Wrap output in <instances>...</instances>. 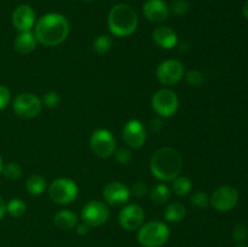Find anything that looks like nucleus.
I'll use <instances>...</instances> for the list:
<instances>
[{
	"instance_id": "obj_7",
	"label": "nucleus",
	"mask_w": 248,
	"mask_h": 247,
	"mask_svg": "<svg viewBox=\"0 0 248 247\" xmlns=\"http://www.w3.org/2000/svg\"><path fill=\"white\" fill-rule=\"evenodd\" d=\"M12 108L16 115L24 119H33L40 114L43 109V102L34 93L24 92L15 98Z\"/></svg>"
},
{
	"instance_id": "obj_37",
	"label": "nucleus",
	"mask_w": 248,
	"mask_h": 247,
	"mask_svg": "<svg viewBox=\"0 0 248 247\" xmlns=\"http://www.w3.org/2000/svg\"><path fill=\"white\" fill-rule=\"evenodd\" d=\"M242 14H244V16L248 19V0L246 2H245L244 7H242Z\"/></svg>"
},
{
	"instance_id": "obj_34",
	"label": "nucleus",
	"mask_w": 248,
	"mask_h": 247,
	"mask_svg": "<svg viewBox=\"0 0 248 247\" xmlns=\"http://www.w3.org/2000/svg\"><path fill=\"white\" fill-rule=\"evenodd\" d=\"M10 99H11V92L4 85H0V111L4 110L10 103Z\"/></svg>"
},
{
	"instance_id": "obj_2",
	"label": "nucleus",
	"mask_w": 248,
	"mask_h": 247,
	"mask_svg": "<svg viewBox=\"0 0 248 247\" xmlns=\"http://www.w3.org/2000/svg\"><path fill=\"white\" fill-rule=\"evenodd\" d=\"M183 169V159L178 150L164 147L156 150L150 160V172L156 179L162 182L173 181Z\"/></svg>"
},
{
	"instance_id": "obj_18",
	"label": "nucleus",
	"mask_w": 248,
	"mask_h": 247,
	"mask_svg": "<svg viewBox=\"0 0 248 247\" xmlns=\"http://www.w3.org/2000/svg\"><path fill=\"white\" fill-rule=\"evenodd\" d=\"M36 43H38V40H36L33 31H21L15 38L14 47L21 55H28V53L33 52L35 50Z\"/></svg>"
},
{
	"instance_id": "obj_31",
	"label": "nucleus",
	"mask_w": 248,
	"mask_h": 247,
	"mask_svg": "<svg viewBox=\"0 0 248 247\" xmlns=\"http://www.w3.org/2000/svg\"><path fill=\"white\" fill-rule=\"evenodd\" d=\"M115 155V160L121 165H127L128 162L132 159V154H131L130 149H126V148H120V149L115 150L114 152Z\"/></svg>"
},
{
	"instance_id": "obj_33",
	"label": "nucleus",
	"mask_w": 248,
	"mask_h": 247,
	"mask_svg": "<svg viewBox=\"0 0 248 247\" xmlns=\"http://www.w3.org/2000/svg\"><path fill=\"white\" fill-rule=\"evenodd\" d=\"M130 191H131V194H133V195L137 196V198H140V196H144L145 194L149 193V188H148V185L145 182L138 181L133 184L132 188L130 189Z\"/></svg>"
},
{
	"instance_id": "obj_19",
	"label": "nucleus",
	"mask_w": 248,
	"mask_h": 247,
	"mask_svg": "<svg viewBox=\"0 0 248 247\" xmlns=\"http://www.w3.org/2000/svg\"><path fill=\"white\" fill-rule=\"evenodd\" d=\"M78 216L70 210H61L53 217V223L57 228L62 230H69L77 227Z\"/></svg>"
},
{
	"instance_id": "obj_36",
	"label": "nucleus",
	"mask_w": 248,
	"mask_h": 247,
	"mask_svg": "<svg viewBox=\"0 0 248 247\" xmlns=\"http://www.w3.org/2000/svg\"><path fill=\"white\" fill-rule=\"evenodd\" d=\"M5 215H6V203H5L2 196L0 195V220L5 217Z\"/></svg>"
},
{
	"instance_id": "obj_10",
	"label": "nucleus",
	"mask_w": 248,
	"mask_h": 247,
	"mask_svg": "<svg viewBox=\"0 0 248 247\" xmlns=\"http://www.w3.org/2000/svg\"><path fill=\"white\" fill-rule=\"evenodd\" d=\"M239 201V191L232 185H223L213 191L210 199L212 207L218 212H229Z\"/></svg>"
},
{
	"instance_id": "obj_22",
	"label": "nucleus",
	"mask_w": 248,
	"mask_h": 247,
	"mask_svg": "<svg viewBox=\"0 0 248 247\" xmlns=\"http://www.w3.org/2000/svg\"><path fill=\"white\" fill-rule=\"evenodd\" d=\"M26 189L31 195H41L46 189V179L40 174H33L27 179Z\"/></svg>"
},
{
	"instance_id": "obj_39",
	"label": "nucleus",
	"mask_w": 248,
	"mask_h": 247,
	"mask_svg": "<svg viewBox=\"0 0 248 247\" xmlns=\"http://www.w3.org/2000/svg\"><path fill=\"white\" fill-rule=\"evenodd\" d=\"M235 247H247V246H245V245H239V246H235Z\"/></svg>"
},
{
	"instance_id": "obj_27",
	"label": "nucleus",
	"mask_w": 248,
	"mask_h": 247,
	"mask_svg": "<svg viewBox=\"0 0 248 247\" xmlns=\"http://www.w3.org/2000/svg\"><path fill=\"white\" fill-rule=\"evenodd\" d=\"M186 82L191 86H201L205 82V74L198 69L189 70L184 74Z\"/></svg>"
},
{
	"instance_id": "obj_20",
	"label": "nucleus",
	"mask_w": 248,
	"mask_h": 247,
	"mask_svg": "<svg viewBox=\"0 0 248 247\" xmlns=\"http://www.w3.org/2000/svg\"><path fill=\"white\" fill-rule=\"evenodd\" d=\"M186 215V206L179 202H172L166 207L164 213V217L167 222L178 223L184 219Z\"/></svg>"
},
{
	"instance_id": "obj_16",
	"label": "nucleus",
	"mask_w": 248,
	"mask_h": 247,
	"mask_svg": "<svg viewBox=\"0 0 248 247\" xmlns=\"http://www.w3.org/2000/svg\"><path fill=\"white\" fill-rule=\"evenodd\" d=\"M169 6L164 0H147L143 5L145 18L154 23H161L169 17Z\"/></svg>"
},
{
	"instance_id": "obj_9",
	"label": "nucleus",
	"mask_w": 248,
	"mask_h": 247,
	"mask_svg": "<svg viewBox=\"0 0 248 247\" xmlns=\"http://www.w3.org/2000/svg\"><path fill=\"white\" fill-rule=\"evenodd\" d=\"M90 147L98 157H109L115 152V138L109 130L98 128L90 137Z\"/></svg>"
},
{
	"instance_id": "obj_5",
	"label": "nucleus",
	"mask_w": 248,
	"mask_h": 247,
	"mask_svg": "<svg viewBox=\"0 0 248 247\" xmlns=\"http://www.w3.org/2000/svg\"><path fill=\"white\" fill-rule=\"evenodd\" d=\"M79 188L73 179L57 178L48 186V195L50 199L57 205H68L72 203L78 198Z\"/></svg>"
},
{
	"instance_id": "obj_26",
	"label": "nucleus",
	"mask_w": 248,
	"mask_h": 247,
	"mask_svg": "<svg viewBox=\"0 0 248 247\" xmlns=\"http://www.w3.org/2000/svg\"><path fill=\"white\" fill-rule=\"evenodd\" d=\"M22 167L16 162H7L6 165L2 166L1 174L5 178L10 179V181H16V179L22 177Z\"/></svg>"
},
{
	"instance_id": "obj_24",
	"label": "nucleus",
	"mask_w": 248,
	"mask_h": 247,
	"mask_svg": "<svg viewBox=\"0 0 248 247\" xmlns=\"http://www.w3.org/2000/svg\"><path fill=\"white\" fill-rule=\"evenodd\" d=\"M113 46V39L107 34H102L98 35L93 41V50L96 51L98 55H106L111 50Z\"/></svg>"
},
{
	"instance_id": "obj_28",
	"label": "nucleus",
	"mask_w": 248,
	"mask_h": 247,
	"mask_svg": "<svg viewBox=\"0 0 248 247\" xmlns=\"http://www.w3.org/2000/svg\"><path fill=\"white\" fill-rule=\"evenodd\" d=\"M190 202L198 208L207 207L210 203V198L205 191H196L190 196Z\"/></svg>"
},
{
	"instance_id": "obj_3",
	"label": "nucleus",
	"mask_w": 248,
	"mask_h": 247,
	"mask_svg": "<svg viewBox=\"0 0 248 247\" xmlns=\"http://www.w3.org/2000/svg\"><path fill=\"white\" fill-rule=\"evenodd\" d=\"M108 27L111 34L119 38L130 36L138 27V17L135 10L127 4H118L109 11Z\"/></svg>"
},
{
	"instance_id": "obj_38",
	"label": "nucleus",
	"mask_w": 248,
	"mask_h": 247,
	"mask_svg": "<svg viewBox=\"0 0 248 247\" xmlns=\"http://www.w3.org/2000/svg\"><path fill=\"white\" fill-rule=\"evenodd\" d=\"M2 166H4V165H2V157H1V155H0V174H1Z\"/></svg>"
},
{
	"instance_id": "obj_25",
	"label": "nucleus",
	"mask_w": 248,
	"mask_h": 247,
	"mask_svg": "<svg viewBox=\"0 0 248 247\" xmlns=\"http://www.w3.org/2000/svg\"><path fill=\"white\" fill-rule=\"evenodd\" d=\"M27 205L23 200L21 199H11L6 205V212L9 213L11 217L18 218L26 213Z\"/></svg>"
},
{
	"instance_id": "obj_6",
	"label": "nucleus",
	"mask_w": 248,
	"mask_h": 247,
	"mask_svg": "<svg viewBox=\"0 0 248 247\" xmlns=\"http://www.w3.org/2000/svg\"><path fill=\"white\" fill-rule=\"evenodd\" d=\"M152 107L159 116L171 118L179 108L178 96L170 89H160L153 94Z\"/></svg>"
},
{
	"instance_id": "obj_4",
	"label": "nucleus",
	"mask_w": 248,
	"mask_h": 247,
	"mask_svg": "<svg viewBox=\"0 0 248 247\" xmlns=\"http://www.w3.org/2000/svg\"><path fill=\"white\" fill-rule=\"evenodd\" d=\"M170 228L165 223L153 220L138 229L137 240L143 247H162L170 239Z\"/></svg>"
},
{
	"instance_id": "obj_21",
	"label": "nucleus",
	"mask_w": 248,
	"mask_h": 247,
	"mask_svg": "<svg viewBox=\"0 0 248 247\" xmlns=\"http://www.w3.org/2000/svg\"><path fill=\"white\" fill-rule=\"evenodd\" d=\"M150 200L156 205H164V203L169 202L170 198H171V190L169 186L164 183L156 184L153 186L149 190Z\"/></svg>"
},
{
	"instance_id": "obj_32",
	"label": "nucleus",
	"mask_w": 248,
	"mask_h": 247,
	"mask_svg": "<svg viewBox=\"0 0 248 247\" xmlns=\"http://www.w3.org/2000/svg\"><path fill=\"white\" fill-rule=\"evenodd\" d=\"M248 236L247 227L244 224L235 225L234 230H232V237L236 242H244Z\"/></svg>"
},
{
	"instance_id": "obj_23",
	"label": "nucleus",
	"mask_w": 248,
	"mask_h": 247,
	"mask_svg": "<svg viewBox=\"0 0 248 247\" xmlns=\"http://www.w3.org/2000/svg\"><path fill=\"white\" fill-rule=\"evenodd\" d=\"M193 184L190 178L186 176H178L172 181V190L178 196H186L190 194Z\"/></svg>"
},
{
	"instance_id": "obj_11",
	"label": "nucleus",
	"mask_w": 248,
	"mask_h": 247,
	"mask_svg": "<svg viewBox=\"0 0 248 247\" xmlns=\"http://www.w3.org/2000/svg\"><path fill=\"white\" fill-rule=\"evenodd\" d=\"M109 208L99 200H91L82 207L81 220L89 227H101L108 220Z\"/></svg>"
},
{
	"instance_id": "obj_40",
	"label": "nucleus",
	"mask_w": 248,
	"mask_h": 247,
	"mask_svg": "<svg viewBox=\"0 0 248 247\" xmlns=\"http://www.w3.org/2000/svg\"><path fill=\"white\" fill-rule=\"evenodd\" d=\"M85 1H91V0H85Z\"/></svg>"
},
{
	"instance_id": "obj_8",
	"label": "nucleus",
	"mask_w": 248,
	"mask_h": 247,
	"mask_svg": "<svg viewBox=\"0 0 248 247\" xmlns=\"http://www.w3.org/2000/svg\"><path fill=\"white\" fill-rule=\"evenodd\" d=\"M183 63L177 60H166L157 65L156 77L164 86H173L178 84L184 77Z\"/></svg>"
},
{
	"instance_id": "obj_30",
	"label": "nucleus",
	"mask_w": 248,
	"mask_h": 247,
	"mask_svg": "<svg viewBox=\"0 0 248 247\" xmlns=\"http://www.w3.org/2000/svg\"><path fill=\"white\" fill-rule=\"evenodd\" d=\"M171 7L174 15H177V16H183V15H186L189 11L190 5H189V2L186 0H174L172 2Z\"/></svg>"
},
{
	"instance_id": "obj_12",
	"label": "nucleus",
	"mask_w": 248,
	"mask_h": 247,
	"mask_svg": "<svg viewBox=\"0 0 248 247\" xmlns=\"http://www.w3.org/2000/svg\"><path fill=\"white\" fill-rule=\"evenodd\" d=\"M144 222V211L137 203L126 205L119 213V224L127 232L140 229Z\"/></svg>"
},
{
	"instance_id": "obj_15",
	"label": "nucleus",
	"mask_w": 248,
	"mask_h": 247,
	"mask_svg": "<svg viewBox=\"0 0 248 247\" xmlns=\"http://www.w3.org/2000/svg\"><path fill=\"white\" fill-rule=\"evenodd\" d=\"M12 24L19 33L31 31L35 26V12L29 5H19L12 14Z\"/></svg>"
},
{
	"instance_id": "obj_35",
	"label": "nucleus",
	"mask_w": 248,
	"mask_h": 247,
	"mask_svg": "<svg viewBox=\"0 0 248 247\" xmlns=\"http://www.w3.org/2000/svg\"><path fill=\"white\" fill-rule=\"evenodd\" d=\"M90 232V227L86 224V223L81 222V223H78L77 224V232L81 236H85V235L89 234Z\"/></svg>"
},
{
	"instance_id": "obj_14",
	"label": "nucleus",
	"mask_w": 248,
	"mask_h": 247,
	"mask_svg": "<svg viewBox=\"0 0 248 247\" xmlns=\"http://www.w3.org/2000/svg\"><path fill=\"white\" fill-rule=\"evenodd\" d=\"M103 198L106 202L110 206H124L128 202L131 198V191L127 185L118 181L110 182L103 189Z\"/></svg>"
},
{
	"instance_id": "obj_13",
	"label": "nucleus",
	"mask_w": 248,
	"mask_h": 247,
	"mask_svg": "<svg viewBox=\"0 0 248 247\" xmlns=\"http://www.w3.org/2000/svg\"><path fill=\"white\" fill-rule=\"evenodd\" d=\"M123 139L128 147L133 149L142 148L147 139V131L144 125L137 119L127 121L123 128Z\"/></svg>"
},
{
	"instance_id": "obj_29",
	"label": "nucleus",
	"mask_w": 248,
	"mask_h": 247,
	"mask_svg": "<svg viewBox=\"0 0 248 247\" xmlns=\"http://www.w3.org/2000/svg\"><path fill=\"white\" fill-rule=\"evenodd\" d=\"M41 102H43V106H46L47 108H56V107L60 106L61 96L58 94V92L48 91L47 93L44 94Z\"/></svg>"
},
{
	"instance_id": "obj_17",
	"label": "nucleus",
	"mask_w": 248,
	"mask_h": 247,
	"mask_svg": "<svg viewBox=\"0 0 248 247\" xmlns=\"http://www.w3.org/2000/svg\"><path fill=\"white\" fill-rule=\"evenodd\" d=\"M153 40L159 47L164 48V50H171V48L176 47L178 44V36L172 28L167 26H161L154 29Z\"/></svg>"
},
{
	"instance_id": "obj_1",
	"label": "nucleus",
	"mask_w": 248,
	"mask_h": 247,
	"mask_svg": "<svg viewBox=\"0 0 248 247\" xmlns=\"http://www.w3.org/2000/svg\"><path fill=\"white\" fill-rule=\"evenodd\" d=\"M34 35L38 43L45 46H57L62 44L69 34V22L57 12L44 15L34 26Z\"/></svg>"
}]
</instances>
